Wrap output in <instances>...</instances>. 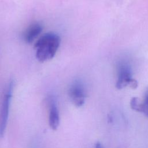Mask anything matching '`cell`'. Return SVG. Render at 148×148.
Returning <instances> with one entry per match:
<instances>
[{
    "mask_svg": "<svg viewBox=\"0 0 148 148\" xmlns=\"http://www.w3.org/2000/svg\"><path fill=\"white\" fill-rule=\"evenodd\" d=\"M130 106L132 109L137 112H140L141 101L137 97H133L130 101Z\"/></svg>",
    "mask_w": 148,
    "mask_h": 148,
    "instance_id": "obj_8",
    "label": "cell"
},
{
    "mask_svg": "<svg viewBox=\"0 0 148 148\" xmlns=\"http://www.w3.org/2000/svg\"><path fill=\"white\" fill-rule=\"evenodd\" d=\"M13 88V82L10 81L6 85L0 102V138L3 137L8 119L10 100Z\"/></svg>",
    "mask_w": 148,
    "mask_h": 148,
    "instance_id": "obj_2",
    "label": "cell"
},
{
    "mask_svg": "<svg viewBox=\"0 0 148 148\" xmlns=\"http://www.w3.org/2000/svg\"><path fill=\"white\" fill-rule=\"evenodd\" d=\"M42 29L43 27L40 23H34L31 24L24 32L23 38L24 40L28 43L32 42L41 33Z\"/></svg>",
    "mask_w": 148,
    "mask_h": 148,
    "instance_id": "obj_6",
    "label": "cell"
},
{
    "mask_svg": "<svg viewBox=\"0 0 148 148\" xmlns=\"http://www.w3.org/2000/svg\"><path fill=\"white\" fill-rule=\"evenodd\" d=\"M95 148H103V147H102V145L101 144V143L97 142V143H95Z\"/></svg>",
    "mask_w": 148,
    "mask_h": 148,
    "instance_id": "obj_9",
    "label": "cell"
},
{
    "mask_svg": "<svg viewBox=\"0 0 148 148\" xmlns=\"http://www.w3.org/2000/svg\"><path fill=\"white\" fill-rule=\"evenodd\" d=\"M61 42L60 36L53 32L41 36L35 45V56L40 62L49 60L55 56Z\"/></svg>",
    "mask_w": 148,
    "mask_h": 148,
    "instance_id": "obj_1",
    "label": "cell"
},
{
    "mask_svg": "<svg viewBox=\"0 0 148 148\" xmlns=\"http://www.w3.org/2000/svg\"><path fill=\"white\" fill-rule=\"evenodd\" d=\"M68 94L76 106H82L85 102L86 91L84 84L79 80L73 82L69 87Z\"/></svg>",
    "mask_w": 148,
    "mask_h": 148,
    "instance_id": "obj_4",
    "label": "cell"
},
{
    "mask_svg": "<svg viewBox=\"0 0 148 148\" xmlns=\"http://www.w3.org/2000/svg\"><path fill=\"white\" fill-rule=\"evenodd\" d=\"M47 105L49 108V124L52 130H56L60 123V114L55 98L53 96L47 98Z\"/></svg>",
    "mask_w": 148,
    "mask_h": 148,
    "instance_id": "obj_5",
    "label": "cell"
},
{
    "mask_svg": "<svg viewBox=\"0 0 148 148\" xmlns=\"http://www.w3.org/2000/svg\"><path fill=\"white\" fill-rule=\"evenodd\" d=\"M127 86L136 88L138 87V83L136 80L132 78L130 67L125 64H121L119 66L116 87L117 89H122Z\"/></svg>",
    "mask_w": 148,
    "mask_h": 148,
    "instance_id": "obj_3",
    "label": "cell"
},
{
    "mask_svg": "<svg viewBox=\"0 0 148 148\" xmlns=\"http://www.w3.org/2000/svg\"><path fill=\"white\" fill-rule=\"evenodd\" d=\"M140 112L148 117V89L145 92L144 100L141 101Z\"/></svg>",
    "mask_w": 148,
    "mask_h": 148,
    "instance_id": "obj_7",
    "label": "cell"
},
{
    "mask_svg": "<svg viewBox=\"0 0 148 148\" xmlns=\"http://www.w3.org/2000/svg\"><path fill=\"white\" fill-rule=\"evenodd\" d=\"M35 143V144H34L31 148H41V146L40 145H39L38 144H36V143Z\"/></svg>",
    "mask_w": 148,
    "mask_h": 148,
    "instance_id": "obj_10",
    "label": "cell"
}]
</instances>
